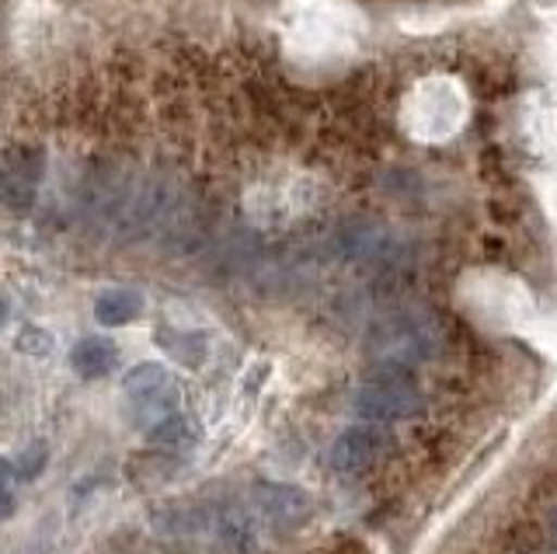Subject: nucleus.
<instances>
[{"instance_id": "9b49d317", "label": "nucleus", "mask_w": 557, "mask_h": 554, "mask_svg": "<svg viewBox=\"0 0 557 554\" xmlns=\"http://www.w3.org/2000/svg\"><path fill=\"white\" fill-rule=\"evenodd\" d=\"M17 349L28 353V356H49L52 353V338L46 332H39V328H25L22 338H17Z\"/></svg>"}, {"instance_id": "f257e3e1", "label": "nucleus", "mask_w": 557, "mask_h": 554, "mask_svg": "<svg viewBox=\"0 0 557 554\" xmlns=\"http://www.w3.org/2000/svg\"><path fill=\"white\" fill-rule=\"evenodd\" d=\"M366 349L376 362L373 377L411 380V373L440 349V324L425 310H394L370 328Z\"/></svg>"}, {"instance_id": "ddd939ff", "label": "nucleus", "mask_w": 557, "mask_h": 554, "mask_svg": "<svg viewBox=\"0 0 557 554\" xmlns=\"http://www.w3.org/2000/svg\"><path fill=\"white\" fill-rule=\"evenodd\" d=\"M550 541H554V547H557V513H554V519H550Z\"/></svg>"}, {"instance_id": "39448f33", "label": "nucleus", "mask_w": 557, "mask_h": 554, "mask_svg": "<svg viewBox=\"0 0 557 554\" xmlns=\"http://www.w3.org/2000/svg\"><path fill=\"white\" fill-rule=\"evenodd\" d=\"M387 450V436L373 426H352L345 429L342 436L331 443V467L338 475H359L370 464H376V457Z\"/></svg>"}, {"instance_id": "423d86ee", "label": "nucleus", "mask_w": 557, "mask_h": 554, "mask_svg": "<svg viewBox=\"0 0 557 554\" xmlns=\"http://www.w3.org/2000/svg\"><path fill=\"white\" fill-rule=\"evenodd\" d=\"M251 502H255V509L275 527L300 524L310 509V498L300 489H293V484H283V481H258L251 489Z\"/></svg>"}, {"instance_id": "f03ea898", "label": "nucleus", "mask_w": 557, "mask_h": 554, "mask_svg": "<svg viewBox=\"0 0 557 554\" xmlns=\"http://www.w3.org/2000/svg\"><path fill=\"white\" fill-rule=\"evenodd\" d=\"M122 402H126V415L136 429L150 432L157 422H164L168 415L178 411L182 405V384L174 380L171 370L161 362H139L136 370L122 380Z\"/></svg>"}, {"instance_id": "f8f14e48", "label": "nucleus", "mask_w": 557, "mask_h": 554, "mask_svg": "<svg viewBox=\"0 0 557 554\" xmlns=\"http://www.w3.org/2000/svg\"><path fill=\"white\" fill-rule=\"evenodd\" d=\"M46 464V443H32L28 454H22V478H35Z\"/></svg>"}, {"instance_id": "7ed1b4c3", "label": "nucleus", "mask_w": 557, "mask_h": 554, "mask_svg": "<svg viewBox=\"0 0 557 554\" xmlns=\"http://www.w3.org/2000/svg\"><path fill=\"white\" fill-rule=\"evenodd\" d=\"M425 397L411 380L400 377H373L352 394V411L366 422H408L422 415Z\"/></svg>"}, {"instance_id": "1a4fd4ad", "label": "nucleus", "mask_w": 557, "mask_h": 554, "mask_svg": "<svg viewBox=\"0 0 557 554\" xmlns=\"http://www.w3.org/2000/svg\"><path fill=\"white\" fill-rule=\"evenodd\" d=\"M144 315V297L136 290H109L95 300V321L104 328H122Z\"/></svg>"}, {"instance_id": "0eeeda50", "label": "nucleus", "mask_w": 557, "mask_h": 554, "mask_svg": "<svg viewBox=\"0 0 557 554\" xmlns=\"http://www.w3.org/2000/svg\"><path fill=\"white\" fill-rule=\"evenodd\" d=\"M209 516V530L216 533V541L231 551V554H255L258 547V530L251 524V516L240 506H213L206 509Z\"/></svg>"}, {"instance_id": "9d476101", "label": "nucleus", "mask_w": 557, "mask_h": 554, "mask_svg": "<svg viewBox=\"0 0 557 554\" xmlns=\"http://www.w3.org/2000/svg\"><path fill=\"white\" fill-rule=\"evenodd\" d=\"M147 436L157 443V446H188L191 440H196V426L188 422V415H182V411H174V415H168L164 422H157Z\"/></svg>"}, {"instance_id": "20e7f679", "label": "nucleus", "mask_w": 557, "mask_h": 554, "mask_svg": "<svg viewBox=\"0 0 557 554\" xmlns=\"http://www.w3.org/2000/svg\"><path fill=\"white\" fill-rule=\"evenodd\" d=\"M46 178V150L39 144H22L17 150H8L4 161V206L11 213L25 217L32 213L39 199V185Z\"/></svg>"}, {"instance_id": "6e6552de", "label": "nucleus", "mask_w": 557, "mask_h": 554, "mask_svg": "<svg viewBox=\"0 0 557 554\" xmlns=\"http://www.w3.org/2000/svg\"><path fill=\"white\" fill-rule=\"evenodd\" d=\"M119 362V349L115 342L109 338H81L74 345V353H70V367H74V373H81L84 380H98L104 373H112Z\"/></svg>"}]
</instances>
